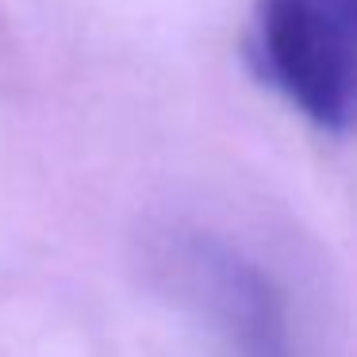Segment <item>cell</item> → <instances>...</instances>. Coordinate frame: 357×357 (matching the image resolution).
Here are the masks:
<instances>
[{"instance_id": "obj_1", "label": "cell", "mask_w": 357, "mask_h": 357, "mask_svg": "<svg viewBox=\"0 0 357 357\" xmlns=\"http://www.w3.org/2000/svg\"><path fill=\"white\" fill-rule=\"evenodd\" d=\"M250 58L311 123L357 127V0H254Z\"/></svg>"}]
</instances>
